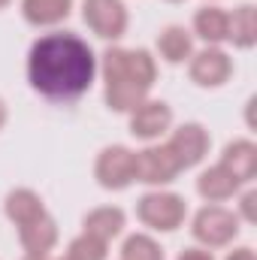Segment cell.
Masks as SVG:
<instances>
[{
	"mask_svg": "<svg viewBox=\"0 0 257 260\" xmlns=\"http://www.w3.org/2000/svg\"><path fill=\"white\" fill-rule=\"evenodd\" d=\"M133 164H136V182L154 185V188L170 185L182 173L179 160L173 157V151L167 145H145L142 151L133 154Z\"/></svg>",
	"mask_w": 257,
	"mask_h": 260,
	"instance_id": "obj_8",
	"label": "cell"
},
{
	"mask_svg": "<svg viewBox=\"0 0 257 260\" xmlns=\"http://www.w3.org/2000/svg\"><path fill=\"white\" fill-rule=\"evenodd\" d=\"M109 254V242L91 236V233H79L70 245H67V257L70 260H106Z\"/></svg>",
	"mask_w": 257,
	"mask_h": 260,
	"instance_id": "obj_21",
	"label": "cell"
},
{
	"mask_svg": "<svg viewBox=\"0 0 257 260\" xmlns=\"http://www.w3.org/2000/svg\"><path fill=\"white\" fill-rule=\"evenodd\" d=\"M9 3H12V0H0V9H3V6H9Z\"/></svg>",
	"mask_w": 257,
	"mask_h": 260,
	"instance_id": "obj_27",
	"label": "cell"
},
{
	"mask_svg": "<svg viewBox=\"0 0 257 260\" xmlns=\"http://www.w3.org/2000/svg\"><path fill=\"white\" fill-rule=\"evenodd\" d=\"M18 242L24 248V254H34V257H49V251L58 245V221L46 212L40 215L37 221L18 227Z\"/></svg>",
	"mask_w": 257,
	"mask_h": 260,
	"instance_id": "obj_12",
	"label": "cell"
},
{
	"mask_svg": "<svg viewBox=\"0 0 257 260\" xmlns=\"http://www.w3.org/2000/svg\"><path fill=\"white\" fill-rule=\"evenodd\" d=\"M188 73L200 88H221L233 76V58L221 46H206L188 58Z\"/></svg>",
	"mask_w": 257,
	"mask_h": 260,
	"instance_id": "obj_7",
	"label": "cell"
},
{
	"mask_svg": "<svg viewBox=\"0 0 257 260\" xmlns=\"http://www.w3.org/2000/svg\"><path fill=\"white\" fill-rule=\"evenodd\" d=\"M179 260H215V257H212L209 248H185V251L179 254Z\"/></svg>",
	"mask_w": 257,
	"mask_h": 260,
	"instance_id": "obj_23",
	"label": "cell"
},
{
	"mask_svg": "<svg viewBox=\"0 0 257 260\" xmlns=\"http://www.w3.org/2000/svg\"><path fill=\"white\" fill-rule=\"evenodd\" d=\"M127 145H106L94 160V179L106 191H124L136 182V164Z\"/></svg>",
	"mask_w": 257,
	"mask_h": 260,
	"instance_id": "obj_5",
	"label": "cell"
},
{
	"mask_svg": "<svg viewBox=\"0 0 257 260\" xmlns=\"http://www.w3.org/2000/svg\"><path fill=\"white\" fill-rule=\"evenodd\" d=\"M209 142H212V139H209V130L203 127V124L185 121V124H179V127L170 133V139H167L164 145L173 151V157L179 160L182 170H191V167H197V164L206 157Z\"/></svg>",
	"mask_w": 257,
	"mask_h": 260,
	"instance_id": "obj_9",
	"label": "cell"
},
{
	"mask_svg": "<svg viewBox=\"0 0 257 260\" xmlns=\"http://www.w3.org/2000/svg\"><path fill=\"white\" fill-rule=\"evenodd\" d=\"M58 260H70V257H67V254H64V257H58Z\"/></svg>",
	"mask_w": 257,
	"mask_h": 260,
	"instance_id": "obj_28",
	"label": "cell"
},
{
	"mask_svg": "<svg viewBox=\"0 0 257 260\" xmlns=\"http://www.w3.org/2000/svg\"><path fill=\"white\" fill-rule=\"evenodd\" d=\"M97 73L103 76V97L112 112H130L157 82V58L148 49H121L112 46L103 52Z\"/></svg>",
	"mask_w": 257,
	"mask_h": 260,
	"instance_id": "obj_2",
	"label": "cell"
},
{
	"mask_svg": "<svg viewBox=\"0 0 257 260\" xmlns=\"http://www.w3.org/2000/svg\"><path fill=\"white\" fill-rule=\"evenodd\" d=\"M73 0H21V15L34 27H55L67 21Z\"/></svg>",
	"mask_w": 257,
	"mask_h": 260,
	"instance_id": "obj_18",
	"label": "cell"
},
{
	"mask_svg": "<svg viewBox=\"0 0 257 260\" xmlns=\"http://www.w3.org/2000/svg\"><path fill=\"white\" fill-rule=\"evenodd\" d=\"M136 218L157 233H173L185 224L188 218V203L185 197L173 194V191H148L139 197L136 203Z\"/></svg>",
	"mask_w": 257,
	"mask_h": 260,
	"instance_id": "obj_3",
	"label": "cell"
},
{
	"mask_svg": "<svg viewBox=\"0 0 257 260\" xmlns=\"http://www.w3.org/2000/svg\"><path fill=\"white\" fill-rule=\"evenodd\" d=\"M224 260H257V257H254V248L242 245V248H233V251H230Z\"/></svg>",
	"mask_w": 257,
	"mask_h": 260,
	"instance_id": "obj_24",
	"label": "cell"
},
{
	"mask_svg": "<svg viewBox=\"0 0 257 260\" xmlns=\"http://www.w3.org/2000/svg\"><path fill=\"white\" fill-rule=\"evenodd\" d=\"M227 43L236 49H251L257 43V9L251 3H242L227 18Z\"/></svg>",
	"mask_w": 257,
	"mask_h": 260,
	"instance_id": "obj_19",
	"label": "cell"
},
{
	"mask_svg": "<svg viewBox=\"0 0 257 260\" xmlns=\"http://www.w3.org/2000/svg\"><path fill=\"white\" fill-rule=\"evenodd\" d=\"M121 260H164V248L148 233H133L121 245Z\"/></svg>",
	"mask_w": 257,
	"mask_h": 260,
	"instance_id": "obj_20",
	"label": "cell"
},
{
	"mask_svg": "<svg viewBox=\"0 0 257 260\" xmlns=\"http://www.w3.org/2000/svg\"><path fill=\"white\" fill-rule=\"evenodd\" d=\"M21 260H52V257H34V254H24Z\"/></svg>",
	"mask_w": 257,
	"mask_h": 260,
	"instance_id": "obj_26",
	"label": "cell"
},
{
	"mask_svg": "<svg viewBox=\"0 0 257 260\" xmlns=\"http://www.w3.org/2000/svg\"><path fill=\"white\" fill-rule=\"evenodd\" d=\"M6 121H9V109H6V103H3V97H0V130L6 127Z\"/></svg>",
	"mask_w": 257,
	"mask_h": 260,
	"instance_id": "obj_25",
	"label": "cell"
},
{
	"mask_svg": "<svg viewBox=\"0 0 257 260\" xmlns=\"http://www.w3.org/2000/svg\"><path fill=\"white\" fill-rule=\"evenodd\" d=\"M157 55L167 64H185L194 55V34L182 24H167L157 34Z\"/></svg>",
	"mask_w": 257,
	"mask_h": 260,
	"instance_id": "obj_17",
	"label": "cell"
},
{
	"mask_svg": "<svg viewBox=\"0 0 257 260\" xmlns=\"http://www.w3.org/2000/svg\"><path fill=\"white\" fill-rule=\"evenodd\" d=\"M239 215L218 206V203H206L191 221V233L194 239L203 248H224L239 236Z\"/></svg>",
	"mask_w": 257,
	"mask_h": 260,
	"instance_id": "obj_4",
	"label": "cell"
},
{
	"mask_svg": "<svg viewBox=\"0 0 257 260\" xmlns=\"http://www.w3.org/2000/svg\"><path fill=\"white\" fill-rule=\"evenodd\" d=\"M124 227H127V215L118 206H97L82 218V230L103 242H112L115 236H121Z\"/></svg>",
	"mask_w": 257,
	"mask_h": 260,
	"instance_id": "obj_13",
	"label": "cell"
},
{
	"mask_svg": "<svg viewBox=\"0 0 257 260\" xmlns=\"http://www.w3.org/2000/svg\"><path fill=\"white\" fill-rule=\"evenodd\" d=\"M170 3H179V0H170Z\"/></svg>",
	"mask_w": 257,
	"mask_h": 260,
	"instance_id": "obj_29",
	"label": "cell"
},
{
	"mask_svg": "<svg viewBox=\"0 0 257 260\" xmlns=\"http://www.w3.org/2000/svg\"><path fill=\"white\" fill-rule=\"evenodd\" d=\"M27 79L46 100H79L97 79L94 49L70 30L46 34L27 52Z\"/></svg>",
	"mask_w": 257,
	"mask_h": 260,
	"instance_id": "obj_1",
	"label": "cell"
},
{
	"mask_svg": "<svg viewBox=\"0 0 257 260\" xmlns=\"http://www.w3.org/2000/svg\"><path fill=\"white\" fill-rule=\"evenodd\" d=\"M3 212L6 218L15 224V227H24L30 221H37L40 215H46V206H43V197L30 188H15L9 191L6 200H3Z\"/></svg>",
	"mask_w": 257,
	"mask_h": 260,
	"instance_id": "obj_14",
	"label": "cell"
},
{
	"mask_svg": "<svg viewBox=\"0 0 257 260\" xmlns=\"http://www.w3.org/2000/svg\"><path fill=\"white\" fill-rule=\"evenodd\" d=\"M239 185H248L257 176V145L251 139H233L224 145L221 160H218Z\"/></svg>",
	"mask_w": 257,
	"mask_h": 260,
	"instance_id": "obj_11",
	"label": "cell"
},
{
	"mask_svg": "<svg viewBox=\"0 0 257 260\" xmlns=\"http://www.w3.org/2000/svg\"><path fill=\"white\" fill-rule=\"evenodd\" d=\"M239 188H242V185H239L221 164L203 170L200 179H197V194L203 197L206 203H224V200H230V197L239 194Z\"/></svg>",
	"mask_w": 257,
	"mask_h": 260,
	"instance_id": "obj_15",
	"label": "cell"
},
{
	"mask_svg": "<svg viewBox=\"0 0 257 260\" xmlns=\"http://www.w3.org/2000/svg\"><path fill=\"white\" fill-rule=\"evenodd\" d=\"M239 221H248V224H254L257 221V191H245V194L239 197Z\"/></svg>",
	"mask_w": 257,
	"mask_h": 260,
	"instance_id": "obj_22",
	"label": "cell"
},
{
	"mask_svg": "<svg viewBox=\"0 0 257 260\" xmlns=\"http://www.w3.org/2000/svg\"><path fill=\"white\" fill-rule=\"evenodd\" d=\"M82 18L100 40H121L130 24L124 0H85Z\"/></svg>",
	"mask_w": 257,
	"mask_h": 260,
	"instance_id": "obj_6",
	"label": "cell"
},
{
	"mask_svg": "<svg viewBox=\"0 0 257 260\" xmlns=\"http://www.w3.org/2000/svg\"><path fill=\"white\" fill-rule=\"evenodd\" d=\"M227 18H230V12L227 9H221V6H203V9H197L194 12V37H200L206 46H221V43H227Z\"/></svg>",
	"mask_w": 257,
	"mask_h": 260,
	"instance_id": "obj_16",
	"label": "cell"
},
{
	"mask_svg": "<svg viewBox=\"0 0 257 260\" xmlns=\"http://www.w3.org/2000/svg\"><path fill=\"white\" fill-rule=\"evenodd\" d=\"M130 133L136 139L154 142L160 139L167 130L173 127V109L164 100H142L136 109H130Z\"/></svg>",
	"mask_w": 257,
	"mask_h": 260,
	"instance_id": "obj_10",
	"label": "cell"
}]
</instances>
